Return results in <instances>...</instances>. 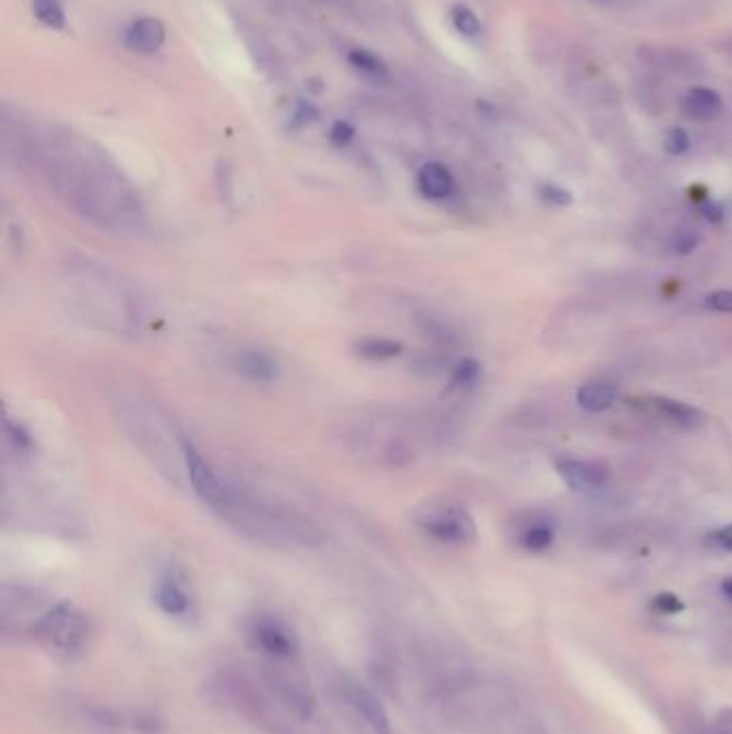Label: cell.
<instances>
[{"mask_svg": "<svg viewBox=\"0 0 732 734\" xmlns=\"http://www.w3.org/2000/svg\"><path fill=\"white\" fill-rule=\"evenodd\" d=\"M481 378V365L475 359H462L451 374V389H473Z\"/></svg>", "mask_w": 732, "mask_h": 734, "instance_id": "cell-24", "label": "cell"}, {"mask_svg": "<svg viewBox=\"0 0 732 734\" xmlns=\"http://www.w3.org/2000/svg\"><path fill=\"white\" fill-rule=\"evenodd\" d=\"M705 307L711 312L732 314V290H715L705 297Z\"/></svg>", "mask_w": 732, "mask_h": 734, "instance_id": "cell-29", "label": "cell"}, {"mask_svg": "<svg viewBox=\"0 0 732 734\" xmlns=\"http://www.w3.org/2000/svg\"><path fill=\"white\" fill-rule=\"evenodd\" d=\"M46 174L56 198L84 224L125 239L146 232L149 222L138 194L101 157L69 149V155L46 161Z\"/></svg>", "mask_w": 732, "mask_h": 734, "instance_id": "cell-1", "label": "cell"}, {"mask_svg": "<svg viewBox=\"0 0 732 734\" xmlns=\"http://www.w3.org/2000/svg\"><path fill=\"white\" fill-rule=\"evenodd\" d=\"M702 243V237L692 230V228H683L675 234V239H672V249H675V254H692L694 249H698V245Z\"/></svg>", "mask_w": 732, "mask_h": 734, "instance_id": "cell-27", "label": "cell"}, {"mask_svg": "<svg viewBox=\"0 0 732 734\" xmlns=\"http://www.w3.org/2000/svg\"><path fill=\"white\" fill-rule=\"evenodd\" d=\"M404 346L395 340H387V337H365L357 344V352L363 359L370 361H387L398 357Z\"/></svg>", "mask_w": 732, "mask_h": 734, "instance_id": "cell-20", "label": "cell"}, {"mask_svg": "<svg viewBox=\"0 0 732 734\" xmlns=\"http://www.w3.org/2000/svg\"><path fill=\"white\" fill-rule=\"evenodd\" d=\"M76 711L84 722L93 724L99 730L106 732H136V734H157L159 732V719L151 713L142 711H129L110 707V704L101 702H89L82 700L76 704Z\"/></svg>", "mask_w": 732, "mask_h": 734, "instance_id": "cell-11", "label": "cell"}, {"mask_svg": "<svg viewBox=\"0 0 732 734\" xmlns=\"http://www.w3.org/2000/svg\"><path fill=\"white\" fill-rule=\"evenodd\" d=\"M61 286L69 310L95 331L138 340L153 327L155 316L140 288L104 262L69 258Z\"/></svg>", "mask_w": 732, "mask_h": 734, "instance_id": "cell-2", "label": "cell"}, {"mask_svg": "<svg viewBox=\"0 0 732 734\" xmlns=\"http://www.w3.org/2000/svg\"><path fill=\"white\" fill-rule=\"evenodd\" d=\"M204 689L219 709L262 734H299L297 719L275 702L256 670L222 666L204 681Z\"/></svg>", "mask_w": 732, "mask_h": 734, "instance_id": "cell-5", "label": "cell"}, {"mask_svg": "<svg viewBox=\"0 0 732 734\" xmlns=\"http://www.w3.org/2000/svg\"><path fill=\"white\" fill-rule=\"evenodd\" d=\"M348 63L368 78H374V80L387 78V65L383 63V58H378L370 50H353L348 54Z\"/></svg>", "mask_w": 732, "mask_h": 734, "instance_id": "cell-22", "label": "cell"}, {"mask_svg": "<svg viewBox=\"0 0 732 734\" xmlns=\"http://www.w3.org/2000/svg\"><path fill=\"white\" fill-rule=\"evenodd\" d=\"M653 610L662 612V614H677L683 610V604L677 595L662 593L653 599Z\"/></svg>", "mask_w": 732, "mask_h": 734, "instance_id": "cell-30", "label": "cell"}, {"mask_svg": "<svg viewBox=\"0 0 732 734\" xmlns=\"http://www.w3.org/2000/svg\"><path fill=\"white\" fill-rule=\"evenodd\" d=\"M338 438L348 455L389 471L411 466L417 458L419 432L411 417H404V410H361L355 417L344 419Z\"/></svg>", "mask_w": 732, "mask_h": 734, "instance_id": "cell-4", "label": "cell"}, {"mask_svg": "<svg viewBox=\"0 0 732 734\" xmlns=\"http://www.w3.org/2000/svg\"><path fill=\"white\" fill-rule=\"evenodd\" d=\"M556 473L565 481V486L574 492H595L606 486L608 468L599 462L563 458L556 462Z\"/></svg>", "mask_w": 732, "mask_h": 734, "instance_id": "cell-14", "label": "cell"}, {"mask_svg": "<svg viewBox=\"0 0 732 734\" xmlns=\"http://www.w3.org/2000/svg\"><path fill=\"white\" fill-rule=\"evenodd\" d=\"M724 110V101L711 88L696 86L683 97V114L696 121H711Z\"/></svg>", "mask_w": 732, "mask_h": 734, "instance_id": "cell-18", "label": "cell"}, {"mask_svg": "<svg viewBox=\"0 0 732 734\" xmlns=\"http://www.w3.org/2000/svg\"><path fill=\"white\" fill-rule=\"evenodd\" d=\"M353 136H355V129L344 121H338L331 129V140L335 144H348L350 140H353Z\"/></svg>", "mask_w": 732, "mask_h": 734, "instance_id": "cell-33", "label": "cell"}, {"mask_svg": "<svg viewBox=\"0 0 732 734\" xmlns=\"http://www.w3.org/2000/svg\"><path fill=\"white\" fill-rule=\"evenodd\" d=\"M722 593L732 601V578H726V580L722 582Z\"/></svg>", "mask_w": 732, "mask_h": 734, "instance_id": "cell-34", "label": "cell"}, {"mask_svg": "<svg viewBox=\"0 0 732 734\" xmlns=\"http://www.w3.org/2000/svg\"><path fill=\"white\" fill-rule=\"evenodd\" d=\"M207 509L237 535L271 550L301 552L316 550L325 543L320 528L303 513L265 501L228 479H224Z\"/></svg>", "mask_w": 732, "mask_h": 734, "instance_id": "cell-3", "label": "cell"}, {"mask_svg": "<svg viewBox=\"0 0 732 734\" xmlns=\"http://www.w3.org/2000/svg\"><path fill=\"white\" fill-rule=\"evenodd\" d=\"M166 41V28L155 18H140L125 31V46L140 54L157 52Z\"/></svg>", "mask_w": 732, "mask_h": 734, "instance_id": "cell-17", "label": "cell"}, {"mask_svg": "<svg viewBox=\"0 0 732 734\" xmlns=\"http://www.w3.org/2000/svg\"><path fill=\"white\" fill-rule=\"evenodd\" d=\"M537 194L539 198L552 204V207H567V204L574 202V196L567 192V189L559 187V185H552V183H541L537 187Z\"/></svg>", "mask_w": 732, "mask_h": 734, "instance_id": "cell-26", "label": "cell"}, {"mask_svg": "<svg viewBox=\"0 0 732 734\" xmlns=\"http://www.w3.org/2000/svg\"><path fill=\"white\" fill-rule=\"evenodd\" d=\"M629 406L677 430H700L707 423V415L700 408L664 398V395H634V398H629Z\"/></svg>", "mask_w": 732, "mask_h": 734, "instance_id": "cell-12", "label": "cell"}, {"mask_svg": "<svg viewBox=\"0 0 732 734\" xmlns=\"http://www.w3.org/2000/svg\"><path fill=\"white\" fill-rule=\"evenodd\" d=\"M711 541L715 543L717 548H722L726 552H732V524H726L722 528H717L715 533H711Z\"/></svg>", "mask_w": 732, "mask_h": 734, "instance_id": "cell-32", "label": "cell"}, {"mask_svg": "<svg viewBox=\"0 0 732 734\" xmlns=\"http://www.w3.org/2000/svg\"><path fill=\"white\" fill-rule=\"evenodd\" d=\"M33 13L43 26L52 28V31H65L67 28V16L61 0H33Z\"/></svg>", "mask_w": 732, "mask_h": 734, "instance_id": "cell-21", "label": "cell"}, {"mask_svg": "<svg viewBox=\"0 0 732 734\" xmlns=\"http://www.w3.org/2000/svg\"><path fill=\"white\" fill-rule=\"evenodd\" d=\"M247 644L269 662H297L299 636L288 621L273 612H258L245 623Z\"/></svg>", "mask_w": 732, "mask_h": 734, "instance_id": "cell-8", "label": "cell"}, {"mask_svg": "<svg viewBox=\"0 0 732 734\" xmlns=\"http://www.w3.org/2000/svg\"><path fill=\"white\" fill-rule=\"evenodd\" d=\"M262 685L275 698V702L299 724L310 722L318 711V698L310 679L297 662H269L260 659L254 668Z\"/></svg>", "mask_w": 732, "mask_h": 734, "instance_id": "cell-7", "label": "cell"}, {"mask_svg": "<svg viewBox=\"0 0 732 734\" xmlns=\"http://www.w3.org/2000/svg\"><path fill=\"white\" fill-rule=\"evenodd\" d=\"M28 636L56 662H76L91 647L93 625L80 608L61 601L37 616Z\"/></svg>", "mask_w": 732, "mask_h": 734, "instance_id": "cell-6", "label": "cell"}, {"mask_svg": "<svg viewBox=\"0 0 732 734\" xmlns=\"http://www.w3.org/2000/svg\"><path fill=\"white\" fill-rule=\"evenodd\" d=\"M417 189L428 200H447L456 192V179L441 161H428L417 172Z\"/></svg>", "mask_w": 732, "mask_h": 734, "instance_id": "cell-16", "label": "cell"}, {"mask_svg": "<svg viewBox=\"0 0 732 734\" xmlns=\"http://www.w3.org/2000/svg\"><path fill=\"white\" fill-rule=\"evenodd\" d=\"M234 367L237 372L256 385H271L280 374V365L265 350L258 348H243L234 355Z\"/></svg>", "mask_w": 732, "mask_h": 734, "instance_id": "cell-15", "label": "cell"}, {"mask_svg": "<svg viewBox=\"0 0 732 734\" xmlns=\"http://www.w3.org/2000/svg\"><path fill=\"white\" fill-rule=\"evenodd\" d=\"M554 541V528L546 522H535L531 526H526V531L520 537L522 548H526L529 552H544L552 546Z\"/></svg>", "mask_w": 732, "mask_h": 734, "instance_id": "cell-23", "label": "cell"}, {"mask_svg": "<svg viewBox=\"0 0 732 734\" xmlns=\"http://www.w3.org/2000/svg\"><path fill=\"white\" fill-rule=\"evenodd\" d=\"M664 146H666V151L670 155H685L687 151H690L692 142H690V136H687L685 129L675 127V129H670L668 134H666Z\"/></svg>", "mask_w": 732, "mask_h": 734, "instance_id": "cell-28", "label": "cell"}, {"mask_svg": "<svg viewBox=\"0 0 732 734\" xmlns=\"http://www.w3.org/2000/svg\"><path fill=\"white\" fill-rule=\"evenodd\" d=\"M335 689H338V696L350 709V713L372 734H391L393 726L389 711L370 685L350 677V674H342L338 683H335Z\"/></svg>", "mask_w": 732, "mask_h": 734, "instance_id": "cell-10", "label": "cell"}, {"mask_svg": "<svg viewBox=\"0 0 732 734\" xmlns=\"http://www.w3.org/2000/svg\"><path fill=\"white\" fill-rule=\"evenodd\" d=\"M155 606L170 619L185 621L194 614V595L185 574L177 567L164 569L153 584Z\"/></svg>", "mask_w": 732, "mask_h": 734, "instance_id": "cell-13", "label": "cell"}, {"mask_svg": "<svg viewBox=\"0 0 732 734\" xmlns=\"http://www.w3.org/2000/svg\"><path fill=\"white\" fill-rule=\"evenodd\" d=\"M700 213L705 215V219H709L711 224H720L724 219V207L720 202H713V200H705L700 204Z\"/></svg>", "mask_w": 732, "mask_h": 734, "instance_id": "cell-31", "label": "cell"}, {"mask_svg": "<svg viewBox=\"0 0 732 734\" xmlns=\"http://www.w3.org/2000/svg\"><path fill=\"white\" fill-rule=\"evenodd\" d=\"M419 531L432 541L445 546H464L477 537L475 520L468 511L456 505H432L417 516Z\"/></svg>", "mask_w": 732, "mask_h": 734, "instance_id": "cell-9", "label": "cell"}, {"mask_svg": "<svg viewBox=\"0 0 732 734\" xmlns=\"http://www.w3.org/2000/svg\"><path fill=\"white\" fill-rule=\"evenodd\" d=\"M451 24L464 37H477L481 33V22L477 13L466 5H456L451 9Z\"/></svg>", "mask_w": 732, "mask_h": 734, "instance_id": "cell-25", "label": "cell"}, {"mask_svg": "<svg viewBox=\"0 0 732 734\" xmlns=\"http://www.w3.org/2000/svg\"><path fill=\"white\" fill-rule=\"evenodd\" d=\"M619 398L617 385L608 383V380H593V383L580 385L576 393V402L582 410L587 413H604V410L612 408L614 402Z\"/></svg>", "mask_w": 732, "mask_h": 734, "instance_id": "cell-19", "label": "cell"}]
</instances>
